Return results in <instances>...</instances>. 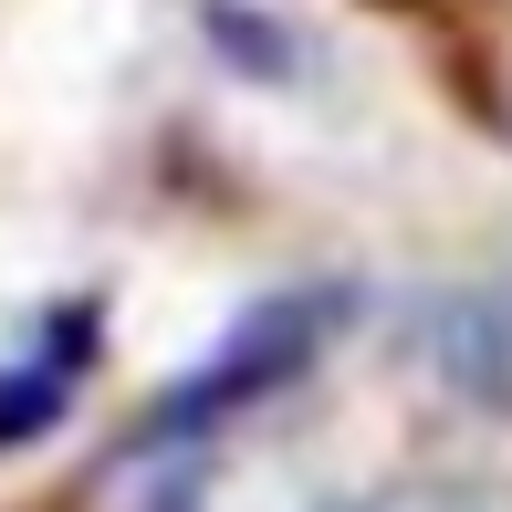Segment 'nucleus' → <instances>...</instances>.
I'll use <instances>...</instances> for the list:
<instances>
[{
  "instance_id": "7ed1b4c3",
  "label": "nucleus",
  "mask_w": 512,
  "mask_h": 512,
  "mask_svg": "<svg viewBox=\"0 0 512 512\" xmlns=\"http://www.w3.org/2000/svg\"><path fill=\"white\" fill-rule=\"evenodd\" d=\"M356 512H492L471 492H387V502H356Z\"/></svg>"
},
{
  "instance_id": "f03ea898",
  "label": "nucleus",
  "mask_w": 512,
  "mask_h": 512,
  "mask_svg": "<svg viewBox=\"0 0 512 512\" xmlns=\"http://www.w3.org/2000/svg\"><path fill=\"white\" fill-rule=\"evenodd\" d=\"M84 366H95V304L53 314L42 356L0 377V450H21V439H42V429H53V408L74 398V387H84Z\"/></svg>"
},
{
  "instance_id": "f257e3e1",
  "label": "nucleus",
  "mask_w": 512,
  "mask_h": 512,
  "mask_svg": "<svg viewBox=\"0 0 512 512\" xmlns=\"http://www.w3.org/2000/svg\"><path fill=\"white\" fill-rule=\"evenodd\" d=\"M324 314H335V293H304V304H262V314H251V324H241V335H230L209 366H199L189 387H178L168 408L147 418V439H189V429H209V418H230L241 398L283 387L293 366L324 345Z\"/></svg>"
}]
</instances>
